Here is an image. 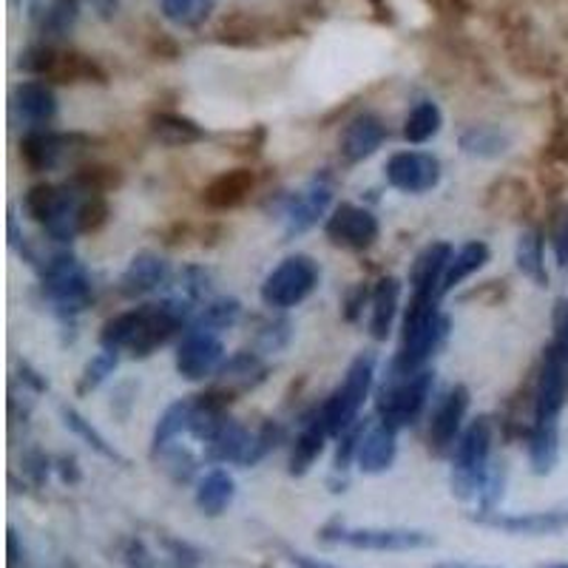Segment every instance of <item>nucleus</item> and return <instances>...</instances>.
Listing matches in <instances>:
<instances>
[{
	"label": "nucleus",
	"instance_id": "obj_57",
	"mask_svg": "<svg viewBox=\"0 0 568 568\" xmlns=\"http://www.w3.org/2000/svg\"><path fill=\"white\" fill-rule=\"evenodd\" d=\"M21 378H23V384H32V389H35V392H44V389H49L46 378H40V373H35L29 364H23V367H21Z\"/></svg>",
	"mask_w": 568,
	"mask_h": 568
},
{
	"label": "nucleus",
	"instance_id": "obj_54",
	"mask_svg": "<svg viewBox=\"0 0 568 568\" xmlns=\"http://www.w3.org/2000/svg\"><path fill=\"white\" fill-rule=\"evenodd\" d=\"M554 345L568 353V299H563L554 310Z\"/></svg>",
	"mask_w": 568,
	"mask_h": 568
},
{
	"label": "nucleus",
	"instance_id": "obj_40",
	"mask_svg": "<svg viewBox=\"0 0 568 568\" xmlns=\"http://www.w3.org/2000/svg\"><path fill=\"white\" fill-rule=\"evenodd\" d=\"M281 438H285V430H281V424H276V421H265L259 430L251 432V444H247L239 467L251 469V467H256L259 461H265L267 455L274 452L276 446L281 444Z\"/></svg>",
	"mask_w": 568,
	"mask_h": 568
},
{
	"label": "nucleus",
	"instance_id": "obj_38",
	"mask_svg": "<svg viewBox=\"0 0 568 568\" xmlns=\"http://www.w3.org/2000/svg\"><path fill=\"white\" fill-rule=\"evenodd\" d=\"M216 0H159L162 15L171 23L182 26V29H196L208 21L214 12Z\"/></svg>",
	"mask_w": 568,
	"mask_h": 568
},
{
	"label": "nucleus",
	"instance_id": "obj_42",
	"mask_svg": "<svg viewBox=\"0 0 568 568\" xmlns=\"http://www.w3.org/2000/svg\"><path fill=\"white\" fill-rule=\"evenodd\" d=\"M154 458H159V467H162V472H166L168 478H171L173 483H191L196 475V458L191 452H188L185 446H166L162 452H157Z\"/></svg>",
	"mask_w": 568,
	"mask_h": 568
},
{
	"label": "nucleus",
	"instance_id": "obj_61",
	"mask_svg": "<svg viewBox=\"0 0 568 568\" xmlns=\"http://www.w3.org/2000/svg\"><path fill=\"white\" fill-rule=\"evenodd\" d=\"M537 568H568V563H543V566Z\"/></svg>",
	"mask_w": 568,
	"mask_h": 568
},
{
	"label": "nucleus",
	"instance_id": "obj_51",
	"mask_svg": "<svg viewBox=\"0 0 568 568\" xmlns=\"http://www.w3.org/2000/svg\"><path fill=\"white\" fill-rule=\"evenodd\" d=\"M552 247H554V259H557V267L566 270L568 267V205L560 210V214H557V219H554Z\"/></svg>",
	"mask_w": 568,
	"mask_h": 568
},
{
	"label": "nucleus",
	"instance_id": "obj_24",
	"mask_svg": "<svg viewBox=\"0 0 568 568\" xmlns=\"http://www.w3.org/2000/svg\"><path fill=\"white\" fill-rule=\"evenodd\" d=\"M265 361H262V353H253V350H242V353L231 355L225 361L222 370H219V384L216 387L228 389L233 398L245 389H253L256 384L265 382Z\"/></svg>",
	"mask_w": 568,
	"mask_h": 568
},
{
	"label": "nucleus",
	"instance_id": "obj_41",
	"mask_svg": "<svg viewBox=\"0 0 568 568\" xmlns=\"http://www.w3.org/2000/svg\"><path fill=\"white\" fill-rule=\"evenodd\" d=\"M69 182L77 185L80 191H86V194H106V191H114L123 182V177L111 166H83L74 171Z\"/></svg>",
	"mask_w": 568,
	"mask_h": 568
},
{
	"label": "nucleus",
	"instance_id": "obj_45",
	"mask_svg": "<svg viewBox=\"0 0 568 568\" xmlns=\"http://www.w3.org/2000/svg\"><path fill=\"white\" fill-rule=\"evenodd\" d=\"M159 546H162V566L166 568H200L202 552L191 546L188 540L159 534Z\"/></svg>",
	"mask_w": 568,
	"mask_h": 568
},
{
	"label": "nucleus",
	"instance_id": "obj_48",
	"mask_svg": "<svg viewBox=\"0 0 568 568\" xmlns=\"http://www.w3.org/2000/svg\"><path fill=\"white\" fill-rule=\"evenodd\" d=\"M108 202L102 194H86L80 205V233H97L108 222Z\"/></svg>",
	"mask_w": 568,
	"mask_h": 568
},
{
	"label": "nucleus",
	"instance_id": "obj_47",
	"mask_svg": "<svg viewBox=\"0 0 568 568\" xmlns=\"http://www.w3.org/2000/svg\"><path fill=\"white\" fill-rule=\"evenodd\" d=\"M180 288H182V295H185L188 302L191 304H205L210 302V274L205 270V267L200 265H188L185 270H182L180 276Z\"/></svg>",
	"mask_w": 568,
	"mask_h": 568
},
{
	"label": "nucleus",
	"instance_id": "obj_5",
	"mask_svg": "<svg viewBox=\"0 0 568 568\" xmlns=\"http://www.w3.org/2000/svg\"><path fill=\"white\" fill-rule=\"evenodd\" d=\"M322 543L330 546H350L359 552H418V548L435 546V537L424 529H403V525H364V529H347L345 523H327L318 532Z\"/></svg>",
	"mask_w": 568,
	"mask_h": 568
},
{
	"label": "nucleus",
	"instance_id": "obj_9",
	"mask_svg": "<svg viewBox=\"0 0 568 568\" xmlns=\"http://www.w3.org/2000/svg\"><path fill=\"white\" fill-rule=\"evenodd\" d=\"M92 145V137L86 134H63V131H51V129H35L26 131L21 140V162L26 166L29 173H46L55 171L72 159L74 154L86 152Z\"/></svg>",
	"mask_w": 568,
	"mask_h": 568
},
{
	"label": "nucleus",
	"instance_id": "obj_44",
	"mask_svg": "<svg viewBox=\"0 0 568 568\" xmlns=\"http://www.w3.org/2000/svg\"><path fill=\"white\" fill-rule=\"evenodd\" d=\"M290 333H293V324L285 316H270L259 324V330L253 333L256 338V353H279L281 347L290 341Z\"/></svg>",
	"mask_w": 568,
	"mask_h": 568
},
{
	"label": "nucleus",
	"instance_id": "obj_43",
	"mask_svg": "<svg viewBox=\"0 0 568 568\" xmlns=\"http://www.w3.org/2000/svg\"><path fill=\"white\" fill-rule=\"evenodd\" d=\"M60 200V185H49V182H40V185H32L23 196V210L29 214V219L46 225L49 216L55 214Z\"/></svg>",
	"mask_w": 568,
	"mask_h": 568
},
{
	"label": "nucleus",
	"instance_id": "obj_56",
	"mask_svg": "<svg viewBox=\"0 0 568 568\" xmlns=\"http://www.w3.org/2000/svg\"><path fill=\"white\" fill-rule=\"evenodd\" d=\"M58 472H60V478H63V483H77L80 481L77 461H74L72 455H63V458H58Z\"/></svg>",
	"mask_w": 568,
	"mask_h": 568
},
{
	"label": "nucleus",
	"instance_id": "obj_8",
	"mask_svg": "<svg viewBox=\"0 0 568 568\" xmlns=\"http://www.w3.org/2000/svg\"><path fill=\"white\" fill-rule=\"evenodd\" d=\"M568 403V353L563 347H546L532 396V424H560Z\"/></svg>",
	"mask_w": 568,
	"mask_h": 568
},
{
	"label": "nucleus",
	"instance_id": "obj_3",
	"mask_svg": "<svg viewBox=\"0 0 568 568\" xmlns=\"http://www.w3.org/2000/svg\"><path fill=\"white\" fill-rule=\"evenodd\" d=\"M375 378V355L361 353L359 359L347 367L345 382L333 389L327 401L318 407V415H322L324 426L330 435H341L350 426L359 421V412L364 410V401H367L370 389H373Z\"/></svg>",
	"mask_w": 568,
	"mask_h": 568
},
{
	"label": "nucleus",
	"instance_id": "obj_34",
	"mask_svg": "<svg viewBox=\"0 0 568 568\" xmlns=\"http://www.w3.org/2000/svg\"><path fill=\"white\" fill-rule=\"evenodd\" d=\"M143 313H145V304L134 310H125L120 316L108 318L102 324V333H100V347L102 350H111V353H129L131 341L137 336L140 330V322H143Z\"/></svg>",
	"mask_w": 568,
	"mask_h": 568
},
{
	"label": "nucleus",
	"instance_id": "obj_29",
	"mask_svg": "<svg viewBox=\"0 0 568 568\" xmlns=\"http://www.w3.org/2000/svg\"><path fill=\"white\" fill-rule=\"evenodd\" d=\"M152 134L159 145H168V148H185L205 137L202 125H196L191 117L173 114V111H159L152 117Z\"/></svg>",
	"mask_w": 568,
	"mask_h": 568
},
{
	"label": "nucleus",
	"instance_id": "obj_17",
	"mask_svg": "<svg viewBox=\"0 0 568 568\" xmlns=\"http://www.w3.org/2000/svg\"><path fill=\"white\" fill-rule=\"evenodd\" d=\"M168 281H171V265L159 253L143 251L129 262L120 276V293L129 299H143L168 288Z\"/></svg>",
	"mask_w": 568,
	"mask_h": 568
},
{
	"label": "nucleus",
	"instance_id": "obj_10",
	"mask_svg": "<svg viewBox=\"0 0 568 568\" xmlns=\"http://www.w3.org/2000/svg\"><path fill=\"white\" fill-rule=\"evenodd\" d=\"M225 364V345L219 333L202 330V327H188L182 341L177 345L173 367L185 382H205L216 375Z\"/></svg>",
	"mask_w": 568,
	"mask_h": 568
},
{
	"label": "nucleus",
	"instance_id": "obj_58",
	"mask_svg": "<svg viewBox=\"0 0 568 568\" xmlns=\"http://www.w3.org/2000/svg\"><path fill=\"white\" fill-rule=\"evenodd\" d=\"M88 3H92V9L102 21H108L117 12V7H120V0H88Z\"/></svg>",
	"mask_w": 568,
	"mask_h": 568
},
{
	"label": "nucleus",
	"instance_id": "obj_52",
	"mask_svg": "<svg viewBox=\"0 0 568 568\" xmlns=\"http://www.w3.org/2000/svg\"><path fill=\"white\" fill-rule=\"evenodd\" d=\"M370 295H373V290H367V285H355V288L347 290L345 302H341V316L350 324L359 322L364 304H370Z\"/></svg>",
	"mask_w": 568,
	"mask_h": 568
},
{
	"label": "nucleus",
	"instance_id": "obj_30",
	"mask_svg": "<svg viewBox=\"0 0 568 568\" xmlns=\"http://www.w3.org/2000/svg\"><path fill=\"white\" fill-rule=\"evenodd\" d=\"M458 145H461V152L469 154V157L497 159L509 152L511 137L500 125H469L467 131H461Z\"/></svg>",
	"mask_w": 568,
	"mask_h": 568
},
{
	"label": "nucleus",
	"instance_id": "obj_33",
	"mask_svg": "<svg viewBox=\"0 0 568 568\" xmlns=\"http://www.w3.org/2000/svg\"><path fill=\"white\" fill-rule=\"evenodd\" d=\"M515 262H518V270L525 279H532L537 288H546V251H543V237H540V231L532 228V231L520 233L518 247H515Z\"/></svg>",
	"mask_w": 568,
	"mask_h": 568
},
{
	"label": "nucleus",
	"instance_id": "obj_4",
	"mask_svg": "<svg viewBox=\"0 0 568 568\" xmlns=\"http://www.w3.org/2000/svg\"><path fill=\"white\" fill-rule=\"evenodd\" d=\"M432 384H435V373L426 367L410 375L389 370L387 384L378 392V421L392 426V430L415 424L418 418L424 415L426 403H430Z\"/></svg>",
	"mask_w": 568,
	"mask_h": 568
},
{
	"label": "nucleus",
	"instance_id": "obj_23",
	"mask_svg": "<svg viewBox=\"0 0 568 568\" xmlns=\"http://www.w3.org/2000/svg\"><path fill=\"white\" fill-rule=\"evenodd\" d=\"M398 302H401V281L396 276H384L370 295V336L375 341H387L392 322H396Z\"/></svg>",
	"mask_w": 568,
	"mask_h": 568
},
{
	"label": "nucleus",
	"instance_id": "obj_36",
	"mask_svg": "<svg viewBox=\"0 0 568 568\" xmlns=\"http://www.w3.org/2000/svg\"><path fill=\"white\" fill-rule=\"evenodd\" d=\"M239 318H242V304H239L237 299L222 295V299H210V302L202 304L200 313H196L194 322H191V327L222 333L228 330V327H233Z\"/></svg>",
	"mask_w": 568,
	"mask_h": 568
},
{
	"label": "nucleus",
	"instance_id": "obj_15",
	"mask_svg": "<svg viewBox=\"0 0 568 568\" xmlns=\"http://www.w3.org/2000/svg\"><path fill=\"white\" fill-rule=\"evenodd\" d=\"M478 523L497 529L506 534H525V537H548L568 529V509H548V511H525V515H478Z\"/></svg>",
	"mask_w": 568,
	"mask_h": 568
},
{
	"label": "nucleus",
	"instance_id": "obj_2",
	"mask_svg": "<svg viewBox=\"0 0 568 568\" xmlns=\"http://www.w3.org/2000/svg\"><path fill=\"white\" fill-rule=\"evenodd\" d=\"M492 435H495L492 418L481 415L461 432V438L455 444L452 495L458 497V500H475V497H481L483 483H486V472H490L492 467Z\"/></svg>",
	"mask_w": 568,
	"mask_h": 568
},
{
	"label": "nucleus",
	"instance_id": "obj_6",
	"mask_svg": "<svg viewBox=\"0 0 568 568\" xmlns=\"http://www.w3.org/2000/svg\"><path fill=\"white\" fill-rule=\"evenodd\" d=\"M40 285L60 316H77L92 304V276L69 251L49 256V262L40 267Z\"/></svg>",
	"mask_w": 568,
	"mask_h": 568
},
{
	"label": "nucleus",
	"instance_id": "obj_53",
	"mask_svg": "<svg viewBox=\"0 0 568 568\" xmlns=\"http://www.w3.org/2000/svg\"><path fill=\"white\" fill-rule=\"evenodd\" d=\"M23 472L32 478L35 486H44V483L49 481V472H51L49 455H44L40 449H29V452L23 455Z\"/></svg>",
	"mask_w": 568,
	"mask_h": 568
},
{
	"label": "nucleus",
	"instance_id": "obj_37",
	"mask_svg": "<svg viewBox=\"0 0 568 568\" xmlns=\"http://www.w3.org/2000/svg\"><path fill=\"white\" fill-rule=\"evenodd\" d=\"M60 415H63L65 430H72L74 435H77V438L88 446V449H94V452H97V455H102L106 461H120V463H123V455L117 452L114 446L108 444V440L102 438L100 432L94 430L92 421H86V418L80 415L77 410H72V407H63V410H60Z\"/></svg>",
	"mask_w": 568,
	"mask_h": 568
},
{
	"label": "nucleus",
	"instance_id": "obj_18",
	"mask_svg": "<svg viewBox=\"0 0 568 568\" xmlns=\"http://www.w3.org/2000/svg\"><path fill=\"white\" fill-rule=\"evenodd\" d=\"M12 108H15L17 120L29 131L49 129L55 123V117H58V97L44 80H26L15 88Z\"/></svg>",
	"mask_w": 568,
	"mask_h": 568
},
{
	"label": "nucleus",
	"instance_id": "obj_32",
	"mask_svg": "<svg viewBox=\"0 0 568 568\" xmlns=\"http://www.w3.org/2000/svg\"><path fill=\"white\" fill-rule=\"evenodd\" d=\"M490 256H492V251L486 242H481V239H475V242H467L461 251L455 253L452 262H449V267H446V276H444V281H440V295L452 293L461 281H467L469 276L478 274V270L490 262Z\"/></svg>",
	"mask_w": 568,
	"mask_h": 568
},
{
	"label": "nucleus",
	"instance_id": "obj_11",
	"mask_svg": "<svg viewBox=\"0 0 568 568\" xmlns=\"http://www.w3.org/2000/svg\"><path fill=\"white\" fill-rule=\"evenodd\" d=\"M333 205V185L327 180H313L295 194L281 196L279 216L285 222V239H295L316 228Z\"/></svg>",
	"mask_w": 568,
	"mask_h": 568
},
{
	"label": "nucleus",
	"instance_id": "obj_60",
	"mask_svg": "<svg viewBox=\"0 0 568 568\" xmlns=\"http://www.w3.org/2000/svg\"><path fill=\"white\" fill-rule=\"evenodd\" d=\"M44 12V0H29V17H37Z\"/></svg>",
	"mask_w": 568,
	"mask_h": 568
},
{
	"label": "nucleus",
	"instance_id": "obj_55",
	"mask_svg": "<svg viewBox=\"0 0 568 568\" xmlns=\"http://www.w3.org/2000/svg\"><path fill=\"white\" fill-rule=\"evenodd\" d=\"M285 554H288V563H293L295 568H341V566H333V563L322 560V557H313V554L295 552V548H285Z\"/></svg>",
	"mask_w": 568,
	"mask_h": 568
},
{
	"label": "nucleus",
	"instance_id": "obj_49",
	"mask_svg": "<svg viewBox=\"0 0 568 568\" xmlns=\"http://www.w3.org/2000/svg\"><path fill=\"white\" fill-rule=\"evenodd\" d=\"M364 432H367V424H361V421H355V424L350 426V430L338 435L336 472H345V469L350 467V461H353L355 455H359V446H361V438H364Z\"/></svg>",
	"mask_w": 568,
	"mask_h": 568
},
{
	"label": "nucleus",
	"instance_id": "obj_31",
	"mask_svg": "<svg viewBox=\"0 0 568 568\" xmlns=\"http://www.w3.org/2000/svg\"><path fill=\"white\" fill-rule=\"evenodd\" d=\"M194 407H196V398L188 396V398H180V401H173L171 407L159 415L157 426H154V435H152V455L162 452L166 446H171L173 440L180 438L182 432L191 430Z\"/></svg>",
	"mask_w": 568,
	"mask_h": 568
},
{
	"label": "nucleus",
	"instance_id": "obj_39",
	"mask_svg": "<svg viewBox=\"0 0 568 568\" xmlns=\"http://www.w3.org/2000/svg\"><path fill=\"white\" fill-rule=\"evenodd\" d=\"M80 17V0H51L49 7L44 9V21H40V29L49 40H60L69 32L77 26Z\"/></svg>",
	"mask_w": 568,
	"mask_h": 568
},
{
	"label": "nucleus",
	"instance_id": "obj_35",
	"mask_svg": "<svg viewBox=\"0 0 568 568\" xmlns=\"http://www.w3.org/2000/svg\"><path fill=\"white\" fill-rule=\"evenodd\" d=\"M440 125H444L440 108L432 100H421L403 120V140L410 145H424L438 134Z\"/></svg>",
	"mask_w": 568,
	"mask_h": 568
},
{
	"label": "nucleus",
	"instance_id": "obj_7",
	"mask_svg": "<svg viewBox=\"0 0 568 568\" xmlns=\"http://www.w3.org/2000/svg\"><path fill=\"white\" fill-rule=\"evenodd\" d=\"M318 279H322V270L316 262L304 253H295L267 274L265 285H262V302L279 313L299 307L318 288Z\"/></svg>",
	"mask_w": 568,
	"mask_h": 568
},
{
	"label": "nucleus",
	"instance_id": "obj_25",
	"mask_svg": "<svg viewBox=\"0 0 568 568\" xmlns=\"http://www.w3.org/2000/svg\"><path fill=\"white\" fill-rule=\"evenodd\" d=\"M237 497V483L233 478L225 472V469H210L208 475L196 483V509L205 515V518H219L228 511V506L233 504Z\"/></svg>",
	"mask_w": 568,
	"mask_h": 568
},
{
	"label": "nucleus",
	"instance_id": "obj_16",
	"mask_svg": "<svg viewBox=\"0 0 568 568\" xmlns=\"http://www.w3.org/2000/svg\"><path fill=\"white\" fill-rule=\"evenodd\" d=\"M387 134L389 131L382 117L364 111V114L353 117V120L345 125L341 140H338V154H341V159H345L347 166H359V162L370 159L382 148Z\"/></svg>",
	"mask_w": 568,
	"mask_h": 568
},
{
	"label": "nucleus",
	"instance_id": "obj_19",
	"mask_svg": "<svg viewBox=\"0 0 568 568\" xmlns=\"http://www.w3.org/2000/svg\"><path fill=\"white\" fill-rule=\"evenodd\" d=\"M398 430L387 424H378L367 426L364 432V438H361L359 446V455H355V461H359V469L364 475H384L392 463H396V455H398Z\"/></svg>",
	"mask_w": 568,
	"mask_h": 568
},
{
	"label": "nucleus",
	"instance_id": "obj_21",
	"mask_svg": "<svg viewBox=\"0 0 568 568\" xmlns=\"http://www.w3.org/2000/svg\"><path fill=\"white\" fill-rule=\"evenodd\" d=\"M455 251L449 242H432L424 251L418 253L415 262L410 267V285L412 293H438L440 295V281L446 276V267L452 262ZM444 299V295H440Z\"/></svg>",
	"mask_w": 568,
	"mask_h": 568
},
{
	"label": "nucleus",
	"instance_id": "obj_12",
	"mask_svg": "<svg viewBox=\"0 0 568 568\" xmlns=\"http://www.w3.org/2000/svg\"><path fill=\"white\" fill-rule=\"evenodd\" d=\"M324 233L336 247L345 251H367L375 245V239L382 233V225L375 219L373 210L353 205V202H341L333 214L327 216Z\"/></svg>",
	"mask_w": 568,
	"mask_h": 568
},
{
	"label": "nucleus",
	"instance_id": "obj_27",
	"mask_svg": "<svg viewBox=\"0 0 568 568\" xmlns=\"http://www.w3.org/2000/svg\"><path fill=\"white\" fill-rule=\"evenodd\" d=\"M529 463L534 475H552L560 463V424L529 426Z\"/></svg>",
	"mask_w": 568,
	"mask_h": 568
},
{
	"label": "nucleus",
	"instance_id": "obj_13",
	"mask_svg": "<svg viewBox=\"0 0 568 568\" xmlns=\"http://www.w3.org/2000/svg\"><path fill=\"white\" fill-rule=\"evenodd\" d=\"M387 182L401 194H430L440 182V162L426 152H398L387 159Z\"/></svg>",
	"mask_w": 568,
	"mask_h": 568
},
{
	"label": "nucleus",
	"instance_id": "obj_22",
	"mask_svg": "<svg viewBox=\"0 0 568 568\" xmlns=\"http://www.w3.org/2000/svg\"><path fill=\"white\" fill-rule=\"evenodd\" d=\"M327 438H333V435L327 432V426H324L318 410L313 412V415L304 418L302 430H299V435H295L293 440V449H290V475L293 478L307 475L310 469H313V463L322 458Z\"/></svg>",
	"mask_w": 568,
	"mask_h": 568
},
{
	"label": "nucleus",
	"instance_id": "obj_46",
	"mask_svg": "<svg viewBox=\"0 0 568 568\" xmlns=\"http://www.w3.org/2000/svg\"><path fill=\"white\" fill-rule=\"evenodd\" d=\"M114 370H117V353L102 350V353L94 355L86 367H83V375H80L77 396H88V392H94V389L106 382L108 375H114Z\"/></svg>",
	"mask_w": 568,
	"mask_h": 568
},
{
	"label": "nucleus",
	"instance_id": "obj_26",
	"mask_svg": "<svg viewBox=\"0 0 568 568\" xmlns=\"http://www.w3.org/2000/svg\"><path fill=\"white\" fill-rule=\"evenodd\" d=\"M247 444H251V430L245 424H239L233 418H228L214 438L205 444V461L210 463H242Z\"/></svg>",
	"mask_w": 568,
	"mask_h": 568
},
{
	"label": "nucleus",
	"instance_id": "obj_20",
	"mask_svg": "<svg viewBox=\"0 0 568 568\" xmlns=\"http://www.w3.org/2000/svg\"><path fill=\"white\" fill-rule=\"evenodd\" d=\"M253 188H256V173L251 168H231L208 182V188L202 191V202L214 210H231L253 194Z\"/></svg>",
	"mask_w": 568,
	"mask_h": 568
},
{
	"label": "nucleus",
	"instance_id": "obj_59",
	"mask_svg": "<svg viewBox=\"0 0 568 568\" xmlns=\"http://www.w3.org/2000/svg\"><path fill=\"white\" fill-rule=\"evenodd\" d=\"M432 568H495V566H469V563H438Z\"/></svg>",
	"mask_w": 568,
	"mask_h": 568
},
{
	"label": "nucleus",
	"instance_id": "obj_28",
	"mask_svg": "<svg viewBox=\"0 0 568 568\" xmlns=\"http://www.w3.org/2000/svg\"><path fill=\"white\" fill-rule=\"evenodd\" d=\"M44 80H55V83H106V72L88 55L55 51V60H51L49 74Z\"/></svg>",
	"mask_w": 568,
	"mask_h": 568
},
{
	"label": "nucleus",
	"instance_id": "obj_50",
	"mask_svg": "<svg viewBox=\"0 0 568 568\" xmlns=\"http://www.w3.org/2000/svg\"><path fill=\"white\" fill-rule=\"evenodd\" d=\"M123 563L125 568H157V557L140 537L123 540Z\"/></svg>",
	"mask_w": 568,
	"mask_h": 568
},
{
	"label": "nucleus",
	"instance_id": "obj_1",
	"mask_svg": "<svg viewBox=\"0 0 568 568\" xmlns=\"http://www.w3.org/2000/svg\"><path fill=\"white\" fill-rule=\"evenodd\" d=\"M438 304V293H412L407 316H403L401 350L389 364L392 373H418L426 367L432 355L438 353V347L444 345L446 333H449V318L440 313Z\"/></svg>",
	"mask_w": 568,
	"mask_h": 568
},
{
	"label": "nucleus",
	"instance_id": "obj_14",
	"mask_svg": "<svg viewBox=\"0 0 568 568\" xmlns=\"http://www.w3.org/2000/svg\"><path fill=\"white\" fill-rule=\"evenodd\" d=\"M469 389L463 384H455L444 392L435 412L430 418V449L435 455L455 452V444L463 432V418L469 410Z\"/></svg>",
	"mask_w": 568,
	"mask_h": 568
}]
</instances>
